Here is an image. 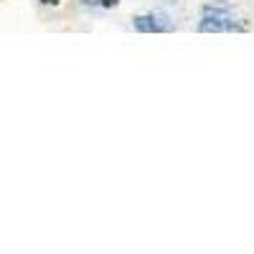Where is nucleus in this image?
<instances>
[{"mask_svg": "<svg viewBox=\"0 0 254 254\" xmlns=\"http://www.w3.org/2000/svg\"><path fill=\"white\" fill-rule=\"evenodd\" d=\"M198 28L203 33H219V31H234V28H239V23L226 5H206L201 13Z\"/></svg>", "mask_w": 254, "mask_h": 254, "instance_id": "nucleus-1", "label": "nucleus"}, {"mask_svg": "<svg viewBox=\"0 0 254 254\" xmlns=\"http://www.w3.org/2000/svg\"><path fill=\"white\" fill-rule=\"evenodd\" d=\"M135 28L140 33H163L171 28V23H168L165 13H145V15L135 18Z\"/></svg>", "mask_w": 254, "mask_h": 254, "instance_id": "nucleus-2", "label": "nucleus"}, {"mask_svg": "<svg viewBox=\"0 0 254 254\" xmlns=\"http://www.w3.org/2000/svg\"><path fill=\"white\" fill-rule=\"evenodd\" d=\"M102 5H104V8H115L117 0H102Z\"/></svg>", "mask_w": 254, "mask_h": 254, "instance_id": "nucleus-3", "label": "nucleus"}, {"mask_svg": "<svg viewBox=\"0 0 254 254\" xmlns=\"http://www.w3.org/2000/svg\"><path fill=\"white\" fill-rule=\"evenodd\" d=\"M84 5H94V3H99V0H81Z\"/></svg>", "mask_w": 254, "mask_h": 254, "instance_id": "nucleus-4", "label": "nucleus"}, {"mask_svg": "<svg viewBox=\"0 0 254 254\" xmlns=\"http://www.w3.org/2000/svg\"><path fill=\"white\" fill-rule=\"evenodd\" d=\"M44 3H46V5H56V3H59V0H44Z\"/></svg>", "mask_w": 254, "mask_h": 254, "instance_id": "nucleus-5", "label": "nucleus"}]
</instances>
